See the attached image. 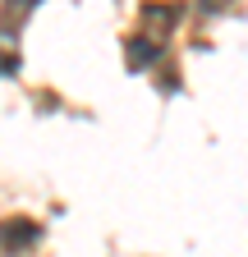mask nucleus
Returning a JSON list of instances; mask_svg holds the SVG:
<instances>
[{
    "instance_id": "f257e3e1",
    "label": "nucleus",
    "mask_w": 248,
    "mask_h": 257,
    "mask_svg": "<svg viewBox=\"0 0 248 257\" xmlns=\"http://www.w3.org/2000/svg\"><path fill=\"white\" fill-rule=\"evenodd\" d=\"M28 243H37V225L33 220H0V248L5 252H23Z\"/></svg>"
}]
</instances>
